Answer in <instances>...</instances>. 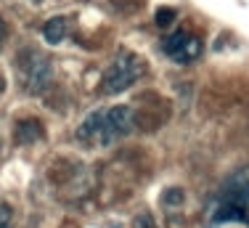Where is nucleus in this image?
<instances>
[{
  "instance_id": "obj_1",
  "label": "nucleus",
  "mask_w": 249,
  "mask_h": 228,
  "mask_svg": "<svg viewBox=\"0 0 249 228\" xmlns=\"http://www.w3.org/2000/svg\"><path fill=\"white\" fill-rule=\"evenodd\" d=\"M16 72L21 75L27 93H43L53 82L51 58L43 56L40 51H35V48H24V51L16 53Z\"/></svg>"
},
{
  "instance_id": "obj_2",
  "label": "nucleus",
  "mask_w": 249,
  "mask_h": 228,
  "mask_svg": "<svg viewBox=\"0 0 249 228\" xmlns=\"http://www.w3.org/2000/svg\"><path fill=\"white\" fill-rule=\"evenodd\" d=\"M138 75H141V64H138V58L130 56V53H120V56H117V61L104 72V80H101V91H104L106 95L122 93V91H127V88L133 85L135 80H138Z\"/></svg>"
},
{
  "instance_id": "obj_3",
  "label": "nucleus",
  "mask_w": 249,
  "mask_h": 228,
  "mask_svg": "<svg viewBox=\"0 0 249 228\" xmlns=\"http://www.w3.org/2000/svg\"><path fill=\"white\" fill-rule=\"evenodd\" d=\"M133 130H135V109H130V106H114V109H109L104 117L98 146H109L117 138L130 135Z\"/></svg>"
},
{
  "instance_id": "obj_4",
  "label": "nucleus",
  "mask_w": 249,
  "mask_h": 228,
  "mask_svg": "<svg viewBox=\"0 0 249 228\" xmlns=\"http://www.w3.org/2000/svg\"><path fill=\"white\" fill-rule=\"evenodd\" d=\"M162 51L167 53L173 61L188 64V61H194V58H199L201 43L194 35H188V29H178V32L167 35V38L162 40Z\"/></svg>"
},
{
  "instance_id": "obj_5",
  "label": "nucleus",
  "mask_w": 249,
  "mask_h": 228,
  "mask_svg": "<svg viewBox=\"0 0 249 228\" xmlns=\"http://www.w3.org/2000/svg\"><path fill=\"white\" fill-rule=\"evenodd\" d=\"M220 202H228V205H236L249 212V167H241L228 178L220 194Z\"/></svg>"
},
{
  "instance_id": "obj_6",
  "label": "nucleus",
  "mask_w": 249,
  "mask_h": 228,
  "mask_svg": "<svg viewBox=\"0 0 249 228\" xmlns=\"http://www.w3.org/2000/svg\"><path fill=\"white\" fill-rule=\"evenodd\" d=\"M104 117L106 112H90L85 119H82V125L77 128V138H80L82 143H98L101 141V128H104Z\"/></svg>"
},
{
  "instance_id": "obj_7",
  "label": "nucleus",
  "mask_w": 249,
  "mask_h": 228,
  "mask_svg": "<svg viewBox=\"0 0 249 228\" xmlns=\"http://www.w3.org/2000/svg\"><path fill=\"white\" fill-rule=\"evenodd\" d=\"M45 135V130H43V122L40 119H21V122H16V130H14V138H16V143H21V146H29V143H35V141H40V138Z\"/></svg>"
},
{
  "instance_id": "obj_8",
  "label": "nucleus",
  "mask_w": 249,
  "mask_h": 228,
  "mask_svg": "<svg viewBox=\"0 0 249 228\" xmlns=\"http://www.w3.org/2000/svg\"><path fill=\"white\" fill-rule=\"evenodd\" d=\"M43 38L48 40L51 45L61 43V40L67 38V19H64V16H53V19H48L45 27H43Z\"/></svg>"
},
{
  "instance_id": "obj_9",
  "label": "nucleus",
  "mask_w": 249,
  "mask_h": 228,
  "mask_svg": "<svg viewBox=\"0 0 249 228\" xmlns=\"http://www.w3.org/2000/svg\"><path fill=\"white\" fill-rule=\"evenodd\" d=\"M175 16H178V11L175 8H159L157 11V16H154V24H157V27H170V24L175 21Z\"/></svg>"
},
{
  "instance_id": "obj_10",
  "label": "nucleus",
  "mask_w": 249,
  "mask_h": 228,
  "mask_svg": "<svg viewBox=\"0 0 249 228\" xmlns=\"http://www.w3.org/2000/svg\"><path fill=\"white\" fill-rule=\"evenodd\" d=\"M183 202V191L180 189H170L167 194H164V205H180Z\"/></svg>"
},
{
  "instance_id": "obj_11",
  "label": "nucleus",
  "mask_w": 249,
  "mask_h": 228,
  "mask_svg": "<svg viewBox=\"0 0 249 228\" xmlns=\"http://www.w3.org/2000/svg\"><path fill=\"white\" fill-rule=\"evenodd\" d=\"M11 215H14V209H11L8 205H0V228H5L11 223Z\"/></svg>"
},
{
  "instance_id": "obj_12",
  "label": "nucleus",
  "mask_w": 249,
  "mask_h": 228,
  "mask_svg": "<svg viewBox=\"0 0 249 228\" xmlns=\"http://www.w3.org/2000/svg\"><path fill=\"white\" fill-rule=\"evenodd\" d=\"M135 228H154V220L149 215H138V218H135Z\"/></svg>"
},
{
  "instance_id": "obj_13",
  "label": "nucleus",
  "mask_w": 249,
  "mask_h": 228,
  "mask_svg": "<svg viewBox=\"0 0 249 228\" xmlns=\"http://www.w3.org/2000/svg\"><path fill=\"white\" fill-rule=\"evenodd\" d=\"M5 38H8V27H5V21L0 19V45L5 43Z\"/></svg>"
},
{
  "instance_id": "obj_14",
  "label": "nucleus",
  "mask_w": 249,
  "mask_h": 228,
  "mask_svg": "<svg viewBox=\"0 0 249 228\" xmlns=\"http://www.w3.org/2000/svg\"><path fill=\"white\" fill-rule=\"evenodd\" d=\"M0 88H3V77H0Z\"/></svg>"
}]
</instances>
